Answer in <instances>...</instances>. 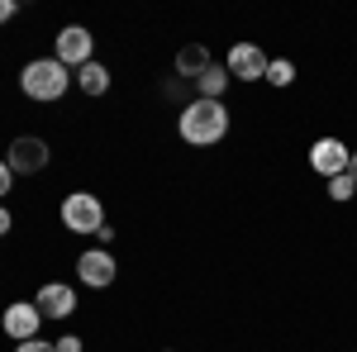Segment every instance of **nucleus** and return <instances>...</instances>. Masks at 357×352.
<instances>
[{
    "instance_id": "11",
    "label": "nucleus",
    "mask_w": 357,
    "mask_h": 352,
    "mask_svg": "<svg viewBox=\"0 0 357 352\" xmlns=\"http://www.w3.org/2000/svg\"><path fill=\"white\" fill-rule=\"evenodd\" d=\"M210 67H215V62H210V48H205V43H186V48H181V53H176V72H181V77H200V72H210Z\"/></svg>"
},
{
    "instance_id": "12",
    "label": "nucleus",
    "mask_w": 357,
    "mask_h": 352,
    "mask_svg": "<svg viewBox=\"0 0 357 352\" xmlns=\"http://www.w3.org/2000/svg\"><path fill=\"white\" fill-rule=\"evenodd\" d=\"M77 86H82L86 95H105V91H110V72H105L100 62H86L82 72H77Z\"/></svg>"
},
{
    "instance_id": "20",
    "label": "nucleus",
    "mask_w": 357,
    "mask_h": 352,
    "mask_svg": "<svg viewBox=\"0 0 357 352\" xmlns=\"http://www.w3.org/2000/svg\"><path fill=\"white\" fill-rule=\"evenodd\" d=\"M10 224H15V219H10V210H5V205H0V238H5V234H10Z\"/></svg>"
},
{
    "instance_id": "14",
    "label": "nucleus",
    "mask_w": 357,
    "mask_h": 352,
    "mask_svg": "<svg viewBox=\"0 0 357 352\" xmlns=\"http://www.w3.org/2000/svg\"><path fill=\"white\" fill-rule=\"evenodd\" d=\"M267 82H272V86H291V82H296V62L276 57L272 67H267Z\"/></svg>"
},
{
    "instance_id": "4",
    "label": "nucleus",
    "mask_w": 357,
    "mask_h": 352,
    "mask_svg": "<svg viewBox=\"0 0 357 352\" xmlns=\"http://www.w3.org/2000/svg\"><path fill=\"white\" fill-rule=\"evenodd\" d=\"M267 67H272V57L262 53L257 43H234L229 48V62H224V72L234 82H267Z\"/></svg>"
},
{
    "instance_id": "16",
    "label": "nucleus",
    "mask_w": 357,
    "mask_h": 352,
    "mask_svg": "<svg viewBox=\"0 0 357 352\" xmlns=\"http://www.w3.org/2000/svg\"><path fill=\"white\" fill-rule=\"evenodd\" d=\"M15 352H57V348L43 343V338H29V343H15Z\"/></svg>"
},
{
    "instance_id": "1",
    "label": "nucleus",
    "mask_w": 357,
    "mask_h": 352,
    "mask_svg": "<svg viewBox=\"0 0 357 352\" xmlns=\"http://www.w3.org/2000/svg\"><path fill=\"white\" fill-rule=\"evenodd\" d=\"M224 134H229V109H224V100H191V105L181 109V138L191 148H210Z\"/></svg>"
},
{
    "instance_id": "5",
    "label": "nucleus",
    "mask_w": 357,
    "mask_h": 352,
    "mask_svg": "<svg viewBox=\"0 0 357 352\" xmlns=\"http://www.w3.org/2000/svg\"><path fill=\"white\" fill-rule=\"evenodd\" d=\"M96 38H91V29H82V24H67L62 29V33H57V62H62V67H67V72H72V67H77V72H82L86 62H96Z\"/></svg>"
},
{
    "instance_id": "9",
    "label": "nucleus",
    "mask_w": 357,
    "mask_h": 352,
    "mask_svg": "<svg viewBox=\"0 0 357 352\" xmlns=\"http://www.w3.org/2000/svg\"><path fill=\"white\" fill-rule=\"evenodd\" d=\"M5 333L15 338V343H29V338H38V324H43V314H38V305L33 300H15L10 309H5Z\"/></svg>"
},
{
    "instance_id": "8",
    "label": "nucleus",
    "mask_w": 357,
    "mask_h": 352,
    "mask_svg": "<svg viewBox=\"0 0 357 352\" xmlns=\"http://www.w3.org/2000/svg\"><path fill=\"white\" fill-rule=\"evenodd\" d=\"M114 257L105 252V247H86L82 257H77V276H82L91 291H105V286H114Z\"/></svg>"
},
{
    "instance_id": "15",
    "label": "nucleus",
    "mask_w": 357,
    "mask_h": 352,
    "mask_svg": "<svg viewBox=\"0 0 357 352\" xmlns=\"http://www.w3.org/2000/svg\"><path fill=\"white\" fill-rule=\"evenodd\" d=\"M353 190H357V181L348 176V171H343V176H333V181H329V195H333V200H353Z\"/></svg>"
},
{
    "instance_id": "13",
    "label": "nucleus",
    "mask_w": 357,
    "mask_h": 352,
    "mask_svg": "<svg viewBox=\"0 0 357 352\" xmlns=\"http://www.w3.org/2000/svg\"><path fill=\"white\" fill-rule=\"evenodd\" d=\"M229 82H234V77H229L224 67H210V72H200V77H195V91H200V100H220Z\"/></svg>"
},
{
    "instance_id": "3",
    "label": "nucleus",
    "mask_w": 357,
    "mask_h": 352,
    "mask_svg": "<svg viewBox=\"0 0 357 352\" xmlns=\"http://www.w3.org/2000/svg\"><path fill=\"white\" fill-rule=\"evenodd\" d=\"M62 229L67 234H100L105 229V205L91 190H72L62 200Z\"/></svg>"
},
{
    "instance_id": "6",
    "label": "nucleus",
    "mask_w": 357,
    "mask_h": 352,
    "mask_svg": "<svg viewBox=\"0 0 357 352\" xmlns=\"http://www.w3.org/2000/svg\"><path fill=\"white\" fill-rule=\"evenodd\" d=\"M5 162H10V171H15V176H33V171H43V167H48V143H43V138H33V134L15 138Z\"/></svg>"
},
{
    "instance_id": "2",
    "label": "nucleus",
    "mask_w": 357,
    "mask_h": 352,
    "mask_svg": "<svg viewBox=\"0 0 357 352\" xmlns=\"http://www.w3.org/2000/svg\"><path fill=\"white\" fill-rule=\"evenodd\" d=\"M67 86H72V72L57 57H38V62H29L24 72H20V91H24L29 100H62Z\"/></svg>"
},
{
    "instance_id": "10",
    "label": "nucleus",
    "mask_w": 357,
    "mask_h": 352,
    "mask_svg": "<svg viewBox=\"0 0 357 352\" xmlns=\"http://www.w3.org/2000/svg\"><path fill=\"white\" fill-rule=\"evenodd\" d=\"M33 305H38V314H43V319H67V314L77 309V291H72V286H62V281H48V286L33 296Z\"/></svg>"
},
{
    "instance_id": "7",
    "label": "nucleus",
    "mask_w": 357,
    "mask_h": 352,
    "mask_svg": "<svg viewBox=\"0 0 357 352\" xmlns=\"http://www.w3.org/2000/svg\"><path fill=\"white\" fill-rule=\"evenodd\" d=\"M348 162H353V148L348 143H338V138H319L314 148H310V167L319 171V176H343L348 171Z\"/></svg>"
},
{
    "instance_id": "21",
    "label": "nucleus",
    "mask_w": 357,
    "mask_h": 352,
    "mask_svg": "<svg viewBox=\"0 0 357 352\" xmlns=\"http://www.w3.org/2000/svg\"><path fill=\"white\" fill-rule=\"evenodd\" d=\"M348 176H353V181H357V153H353V162H348Z\"/></svg>"
},
{
    "instance_id": "17",
    "label": "nucleus",
    "mask_w": 357,
    "mask_h": 352,
    "mask_svg": "<svg viewBox=\"0 0 357 352\" xmlns=\"http://www.w3.org/2000/svg\"><path fill=\"white\" fill-rule=\"evenodd\" d=\"M53 348H57V352H82V338H72V333H67V338H57Z\"/></svg>"
},
{
    "instance_id": "18",
    "label": "nucleus",
    "mask_w": 357,
    "mask_h": 352,
    "mask_svg": "<svg viewBox=\"0 0 357 352\" xmlns=\"http://www.w3.org/2000/svg\"><path fill=\"white\" fill-rule=\"evenodd\" d=\"M15 186V171H10V162H0V195Z\"/></svg>"
},
{
    "instance_id": "19",
    "label": "nucleus",
    "mask_w": 357,
    "mask_h": 352,
    "mask_svg": "<svg viewBox=\"0 0 357 352\" xmlns=\"http://www.w3.org/2000/svg\"><path fill=\"white\" fill-rule=\"evenodd\" d=\"M5 20H15V0H0V24Z\"/></svg>"
}]
</instances>
